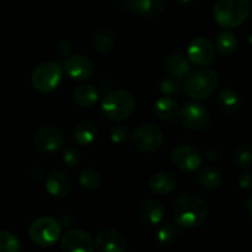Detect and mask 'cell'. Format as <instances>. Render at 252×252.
<instances>
[{"label": "cell", "instance_id": "obj_16", "mask_svg": "<svg viewBox=\"0 0 252 252\" xmlns=\"http://www.w3.org/2000/svg\"><path fill=\"white\" fill-rule=\"evenodd\" d=\"M166 0H130V8L144 18H156L166 9Z\"/></svg>", "mask_w": 252, "mask_h": 252}, {"label": "cell", "instance_id": "obj_11", "mask_svg": "<svg viewBox=\"0 0 252 252\" xmlns=\"http://www.w3.org/2000/svg\"><path fill=\"white\" fill-rule=\"evenodd\" d=\"M172 161L184 172H194L202 166V156L192 145H178L172 152Z\"/></svg>", "mask_w": 252, "mask_h": 252}, {"label": "cell", "instance_id": "obj_14", "mask_svg": "<svg viewBox=\"0 0 252 252\" xmlns=\"http://www.w3.org/2000/svg\"><path fill=\"white\" fill-rule=\"evenodd\" d=\"M72 183L69 177L61 171H52L46 177V190L53 198L63 199L71 193Z\"/></svg>", "mask_w": 252, "mask_h": 252}, {"label": "cell", "instance_id": "obj_37", "mask_svg": "<svg viewBox=\"0 0 252 252\" xmlns=\"http://www.w3.org/2000/svg\"><path fill=\"white\" fill-rule=\"evenodd\" d=\"M247 207H249V212H250V214H251V217H252V197L250 198L249 204H247Z\"/></svg>", "mask_w": 252, "mask_h": 252}, {"label": "cell", "instance_id": "obj_7", "mask_svg": "<svg viewBox=\"0 0 252 252\" xmlns=\"http://www.w3.org/2000/svg\"><path fill=\"white\" fill-rule=\"evenodd\" d=\"M131 137L134 146L142 152L157 151L164 141V135L162 130L151 124L139 126Z\"/></svg>", "mask_w": 252, "mask_h": 252}, {"label": "cell", "instance_id": "obj_2", "mask_svg": "<svg viewBox=\"0 0 252 252\" xmlns=\"http://www.w3.org/2000/svg\"><path fill=\"white\" fill-rule=\"evenodd\" d=\"M251 13L250 0H218L214 6V19L225 30L239 28Z\"/></svg>", "mask_w": 252, "mask_h": 252}, {"label": "cell", "instance_id": "obj_3", "mask_svg": "<svg viewBox=\"0 0 252 252\" xmlns=\"http://www.w3.org/2000/svg\"><path fill=\"white\" fill-rule=\"evenodd\" d=\"M136 100L130 92L116 89L106 94L101 103V110L108 119L113 121H123L134 113Z\"/></svg>", "mask_w": 252, "mask_h": 252}, {"label": "cell", "instance_id": "obj_30", "mask_svg": "<svg viewBox=\"0 0 252 252\" xmlns=\"http://www.w3.org/2000/svg\"><path fill=\"white\" fill-rule=\"evenodd\" d=\"M178 235V229L176 226H173L172 224H169V222H167L157 232V240L161 244H171V242H173L177 239Z\"/></svg>", "mask_w": 252, "mask_h": 252}, {"label": "cell", "instance_id": "obj_27", "mask_svg": "<svg viewBox=\"0 0 252 252\" xmlns=\"http://www.w3.org/2000/svg\"><path fill=\"white\" fill-rule=\"evenodd\" d=\"M232 162L239 168H247L252 164V149L249 145H239L232 154Z\"/></svg>", "mask_w": 252, "mask_h": 252}, {"label": "cell", "instance_id": "obj_26", "mask_svg": "<svg viewBox=\"0 0 252 252\" xmlns=\"http://www.w3.org/2000/svg\"><path fill=\"white\" fill-rule=\"evenodd\" d=\"M115 35L110 30H100L94 35L93 46L100 53H108L113 51L115 47Z\"/></svg>", "mask_w": 252, "mask_h": 252}, {"label": "cell", "instance_id": "obj_25", "mask_svg": "<svg viewBox=\"0 0 252 252\" xmlns=\"http://www.w3.org/2000/svg\"><path fill=\"white\" fill-rule=\"evenodd\" d=\"M215 47L219 51L220 55L222 56H231L235 53L237 48V38L234 32L229 30H225L218 35L217 41H215Z\"/></svg>", "mask_w": 252, "mask_h": 252}, {"label": "cell", "instance_id": "obj_22", "mask_svg": "<svg viewBox=\"0 0 252 252\" xmlns=\"http://www.w3.org/2000/svg\"><path fill=\"white\" fill-rule=\"evenodd\" d=\"M178 113V103L172 96H162L155 104V114L161 120H172Z\"/></svg>", "mask_w": 252, "mask_h": 252}, {"label": "cell", "instance_id": "obj_29", "mask_svg": "<svg viewBox=\"0 0 252 252\" xmlns=\"http://www.w3.org/2000/svg\"><path fill=\"white\" fill-rule=\"evenodd\" d=\"M20 242L9 231H0V252H19Z\"/></svg>", "mask_w": 252, "mask_h": 252}, {"label": "cell", "instance_id": "obj_10", "mask_svg": "<svg viewBox=\"0 0 252 252\" xmlns=\"http://www.w3.org/2000/svg\"><path fill=\"white\" fill-rule=\"evenodd\" d=\"M61 252H95V242L84 230H69L61 240Z\"/></svg>", "mask_w": 252, "mask_h": 252}, {"label": "cell", "instance_id": "obj_15", "mask_svg": "<svg viewBox=\"0 0 252 252\" xmlns=\"http://www.w3.org/2000/svg\"><path fill=\"white\" fill-rule=\"evenodd\" d=\"M94 242L98 252H126L125 239L115 230H103L99 232Z\"/></svg>", "mask_w": 252, "mask_h": 252}, {"label": "cell", "instance_id": "obj_6", "mask_svg": "<svg viewBox=\"0 0 252 252\" xmlns=\"http://www.w3.org/2000/svg\"><path fill=\"white\" fill-rule=\"evenodd\" d=\"M62 226L58 220L51 217H42L33 220L29 227V235L35 244L51 246L60 239Z\"/></svg>", "mask_w": 252, "mask_h": 252}, {"label": "cell", "instance_id": "obj_12", "mask_svg": "<svg viewBox=\"0 0 252 252\" xmlns=\"http://www.w3.org/2000/svg\"><path fill=\"white\" fill-rule=\"evenodd\" d=\"M35 146L42 152H55L60 150L64 144L62 131L56 126H42L37 130L33 137Z\"/></svg>", "mask_w": 252, "mask_h": 252}, {"label": "cell", "instance_id": "obj_34", "mask_svg": "<svg viewBox=\"0 0 252 252\" xmlns=\"http://www.w3.org/2000/svg\"><path fill=\"white\" fill-rule=\"evenodd\" d=\"M239 186L244 189H251L252 188V174L249 172L240 174L239 177Z\"/></svg>", "mask_w": 252, "mask_h": 252}, {"label": "cell", "instance_id": "obj_13", "mask_svg": "<svg viewBox=\"0 0 252 252\" xmlns=\"http://www.w3.org/2000/svg\"><path fill=\"white\" fill-rule=\"evenodd\" d=\"M64 71L74 81L84 82L93 77L94 64L88 57L82 55L69 56L64 62Z\"/></svg>", "mask_w": 252, "mask_h": 252}, {"label": "cell", "instance_id": "obj_19", "mask_svg": "<svg viewBox=\"0 0 252 252\" xmlns=\"http://www.w3.org/2000/svg\"><path fill=\"white\" fill-rule=\"evenodd\" d=\"M149 188L154 194L164 197L173 192V189L176 188V179L171 173L158 172L151 176L149 181Z\"/></svg>", "mask_w": 252, "mask_h": 252}, {"label": "cell", "instance_id": "obj_28", "mask_svg": "<svg viewBox=\"0 0 252 252\" xmlns=\"http://www.w3.org/2000/svg\"><path fill=\"white\" fill-rule=\"evenodd\" d=\"M79 183L88 190H95L100 187L101 177L98 171L93 168H84L79 173Z\"/></svg>", "mask_w": 252, "mask_h": 252}, {"label": "cell", "instance_id": "obj_20", "mask_svg": "<svg viewBox=\"0 0 252 252\" xmlns=\"http://www.w3.org/2000/svg\"><path fill=\"white\" fill-rule=\"evenodd\" d=\"M218 105L225 114H234L241 106V96L232 88H225L218 95Z\"/></svg>", "mask_w": 252, "mask_h": 252}, {"label": "cell", "instance_id": "obj_35", "mask_svg": "<svg viewBox=\"0 0 252 252\" xmlns=\"http://www.w3.org/2000/svg\"><path fill=\"white\" fill-rule=\"evenodd\" d=\"M219 151H218L217 149H214V147H210V149H208L207 151H205V157H207L208 159H210V161H217V159L219 158Z\"/></svg>", "mask_w": 252, "mask_h": 252}, {"label": "cell", "instance_id": "obj_21", "mask_svg": "<svg viewBox=\"0 0 252 252\" xmlns=\"http://www.w3.org/2000/svg\"><path fill=\"white\" fill-rule=\"evenodd\" d=\"M98 136V127L95 124L91 121H82L77 124V126L73 130V137L76 142L81 146H88L93 144L94 140Z\"/></svg>", "mask_w": 252, "mask_h": 252}, {"label": "cell", "instance_id": "obj_9", "mask_svg": "<svg viewBox=\"0 0 252 252\" xmlns=\"http://www.w3.org/2000/svg\"><path fill=\"white\" fill-rule=\"evenodd\" d=\"M189 62L198 67L210 66L215 60V47L207 37H195L187 48Z\"/></svg>", "mask_w": 252, "mask_h": 252}, {"label": "cell", "instance_id": "obj_23", "mask_svg": "<svg viewBox=\"0 0 252 252\" xmlns=\"http://www.w3.org/2000/svg\"><path fill=\"white\" fill-rule=\"evenodd\" d=\"M74 101L82 108H92L99 99V93L92 84H83L74 91Z\"/></svg>", "mask_w": 252, "mask_h": 252}, {"label": "cell", "instance_id": "obj_8", "mask_svg": "<svg viewBox=\"0 0 252 252\" xmlns=\"http://www.w3.org/2000/svg\"><path fill=\"white\" fill-rule=\"evenodd\" d=\"M181 123L192 131H203L209 126L210 113L203 104L189 103L179 111Z\"/></svg>", "mask_w": 252, "mask_h": 252}, {"label": "cell", "instance_id": "obj_36", "mask_svg": "<svg viewBox=\"0 0 252 252\" xmlns=\"http://www.w3.org/2000/svg\"><path fill=\"white\" fill-rule=\"evenodd\" d=\"M176 1L178 3L179 6H182V8H188V6L192 5L194 0H176Z\"/></svg>", "mask_w": 252, "mask_h": 252}, {"label": "cell", "instance_id": "obj_5", "mask_svg": "<svg viewBox=\"0 0 252 252\" xmlns=\"http://www.w3.org/2000/svg\"><path fill=\"white\" fill-rule=\"evenodd\" d=\"M62 76V67L57 62L47 61L36 67L31 76V83L40 93H51L60 86Z\"/></svg>", "mask_w": 252, "mask_h": 252}, {"label": "cell", "instance_id": "obj_33", "mask_svg": "<svg viewBox=\"0 0 252 252\" xmlns=\"http://www.w3.org/2000/svg\"><path fill=\"white\" fill-rule=\"evenodd\" d=\"M79 159H81V155H79V151L77 149H74V147H67V149L63 150L62 161L66 166H77L79 163Z\"/></svg>", "mask_w": 252, "mask_h": 252}, {"label": "cell", "instance_id": "obj_32", "mask_svg": "<svg viewBox=\"0 0 252 252\" xmlns=\"http://www.w3.org/2000/svg\"><path fill=\"white\" fill-rule=\"evenodd\" d=\"M109 136H110V140L114 144H123V142H125L126 140L129 139L130 131L126 126L116 125L110 129Z\"/></svg>", "mask_w": 252, "mask_h": 252}, {"label": "cell", "instance_id": "obj_4", "mask_svg": "<svg viewBox=\"0 0 252 252\" xmlns=\"http://www.w3.org/2000/svg\"><path fill=\"white\" fill-rule=\"evenodd\" d=\"M219 84V77L208 68L189 73L184 79V91L194 100H203L212 95Z\"/></svg>", "mask_w": 252, "mask_h": 252}, {"label": "cell", "instance_id": "obj_1", "mask_svg": "<svg viewBox=\"0 0 252 252\" xmlns=\"http://www.w3.org/2000/svg\"><path fill=\"white\" fill-rule=\"evenodd\" d=\"M173 217L177 224L186 229L202 226L208 217V205L197 194L187 193L176 200Z\"/></svg>", "mask_w": 252, "mask_h": 252}, {"label": "cell", "instance_id": "obj_31", "mask_svg": "<svg viewBox=\"0 0 252 252\" xmlns=\"http://www.w3.org/2000/svg\"><path fill=\"white\" fill-rule=\"evenodd\" d=\"M159 91L164 95H174V94L179 93V91H181V81L174 78V77L168 76L161 82Z\"/></svg>", "mask_w": 252, "mask_h": 252}, {"label": "cell", "instance_id": "obj_17", "mask_svg": "<svg viewBox=\"0 0 252 252\" xmlns=\"http://www.w3.org/2000/svg\"><path fill=\"white\" fill-rule=\"evenodd\" d=\"M164 205L158 199H147L140 208V219L147 225H157L164 217Z\"/></svg>", "mask_w": 252, "mask_h": 252}, {"label": "cell", "instance_id": "obj_24", "mask_svg": "<svg viewBox=\"0 0 252 252\" xmlns=\"http://www.w3.org/2000/svg\"><path fill=\"white\" fill-rule=\"evenodd\" d=\"M199 182L208 190L219 189L222 183V176L219 169L213 166L202 167L199 172Z\"/></svg>", "mask_w": 252, "mask_h": 252}, {"label": "cell", "instance_id": "obj_18", "mask_svg": "<svg viewBox=\"0 0 252 252\" xmlns=\"http://www.w3.org/2000/svg\"><path fill=\"white\" fill-rule=\"evenodd\" d=\"M166 67L169 76L174 77L179 81L186 78L192 69L188 57L181 52H173L172 55H169L166 61Z\"/></svg>", "mask_w": 252, "mask_h": 252}]
</instances>
